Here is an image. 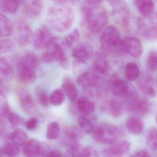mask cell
<instances>
[{"label":"cell","mask_w":157,"mask_h":157,"mask_svg":"<svg viewBox=\"0 0 157 157\" xmlns=\"http://www.w3.org/2000/svg\"><path fill=\"white\" fill-rule=\"evenodd\" d=\"M46 19L50 29L56 33H63L71 29L74 23L75 15L70 6L58 5L48 9Z\"/></svg>","instance_id":"obj_1"},{"label":"cell","mask_w":157,"mask_h":157,"mask_svg":"<svg viewBox=\"0 0 157 157\" xmlns=\"http://www.w3.org/2000/svg\"><path fill=\"white\" fill-rule=\"evenodd\" d=\"M82 13L84 25L90 33H98L107 26L109 17L103 7L85 5L82 8Z\"/></svg>","instance_id":"obj_2"},{"label":"cell","mask_w":157,"mask_h":157,"mask_svg":"<svg viewBox=\"0 0 157 157\" xmlns=\"http://www.w3.org/2000/svg\"><path fill=\"white\" fill-rule=\"evenodd\" d=\"M101 49L105 55L122 56L127 53L120 38V32L117 27L110 25L105 29L100 39Z\"/></svg>","instance_id":"obj_3"},{"label":"cell","mask_w":157,"mask_h":157,"mask_svg":"<svg viewBox=\"0 0 157 157\" xmlns=\"http://www.w3.org/2000/svg\"><path fill=\"white\" fill-rule=\"evenodd\" d=\"M92 133L94 140L101 145H112L118 141L121 136V131L116 126L106 122L94 128Z\"/></svg>","instance_id":"obj_4"},{"label":"cell","mask_w":157,"mask_h":157,"mask_svg":"<svg viewBox=\"0 0 157 157\" xmlns=\"http://www.w3.org/2000/svg\"><path fill=\"white\" fill-rule=\"evenodd\" d=\"M157 22L156 13L138 19L136 22V31L146 40L154 41L157 39Z\"/></svg>","instance_id":"obj_5"},{"label":"cell","mask_w":157,"mask_h":157,"mask_svg":"<svg viewBox=\"0 0 157 157\" xmlns=\"http://www.w3.org/2000/svg\"><path fill=\"white\" fill-rule=\"evenodd\" d=\"M111 4L112 15L114 21L118 25L129 30L130 14L127 4L123 0H117Z\"/></svg>","instance_id":"obj_6"},{"label":"cell","mask_w":157,"mask_h":157,"mask_svg":"<svg viewBox=\"0 0 157 157\" xmlns=\"http://www.w3.org/2000/svg\"><path fill=\"white\" fill-rule=\"evenodd\" d=\"M65 43L58 37L54 36L46 50L51 53L55 61L58 62L60 67L65 70L69 68V62L64 49Z\"/></svg>","instance_id":"obj_7"},{"label":"cell","mask_w":157,"mask_h":157,"mask_svg":"<svg viewBox=\"0 0 157 157\" xmlns=\"http://www.w3.org/2000/svg\"><path fill=\"white\" fill-rule=\"evenodd\" d=\"M128 108L131 112L140 115L145 116L154 111V102H150L147 99L140 97L137 94L127 98Z\"/></svg>","instance_id":"obj_8"},{"label":"cell","mask_w":157,"mask_h":157,"mask_svg":"<svg viewBox=\"0 0 157 157\" xmlns=\"http://www.w3.org/2000/svg\"><path fill=\"white\" fill-rule=\"evenodd\" d=\"M117 76L116 75L112 76L109 83V88L115 96L118 98H128L136 92L125 81Z\"/></svg>","instance_id":"obj_9"},{"label":"cell","mask_w":157,"mask_h":157,"mask_svg":"<svg viewBox=\"0 0 157 157\" xmlns=\"http://www.w3.org/2000/svg\"><path fill=\"white\" fill-rule=\"evenodd\" d=\"M54 37L50 28L43 25L33 34L32 40L33 47L38 50L46 49Z\"/></svg>","instance_id":"obj_10"},{"label":"cell","mask_w":157,"mask_h":157,"mask_svg":"<svg viewBox=\"0 0 157 157\" xmlns=\"http://www.w3.org/2000/svg\"><path fill=\"white\" fill-rule=\"evenodd\" d=\"M137 87L142 93L147 96L154 97L156 96V90L154 79L148 72H140L136 79Z\"/></svg>","instance_id":"obj_11"},{"label":"cell","mask_w":157,"mask_h":157,"mask_svg":"<svg viewBox=\"0 0 157 157\" xmlns=\"http://www.w3.org/2000/svg\"><path fill=\"white\" fill-rule=\"evenodd\" d=\"M33 30L31 26L24 21L16 24L15 28V38L16 42L21 47L26 46L33 40Z\"/></svg>","instance_id":"obj_12"},{"label":"cell","mask_w":157,"mask_h":157,"mask_svg":"<svg viewBox=\"0 0 157 157\" xmlns=\"http://www.w3.org/2000/svg\"><path fill=\"white\" fill-rule=\"evenodd\" d=\"M102 77L91 70L82 73L77 79V84L86 89H93L101 85Z\"/></svg>","instance_id":"obj_13"},{"label":"cell","mask_w":157,"mask_h":157,"mask_svg":"<svg viewBox=\"0 0 157 157\" xmlns=\"http://www.w3.org/2000/svg\"><path fill=\"white\" fill-rule=\"evenodd\" d=\"M18 98L22 107L29 114L42 117L31 94L25 89H21L18 91Z\"/></svg>","instance_id":"obj_14"},{"label":"cell","mask_w":157,"mask_h":157,"mask_svg":"<svg viewBox=\"0 0 157 157\" xmlns=\"http://www.w3.org/2000/svg\"><path fill=\"white\" fill-rule=\"evenodd\" d=\"M93 55V49L90 44L85 42L78 44L72 50V56L76 62L83 64L89 60Z\"/></svg>","instance_id":"obj_15"},{"label":"cell","mask_w":157,"mask_h":157,"mask_svg":"<svg viewBox=\"0 0 157 157\" xmlns=\"http://www.w3.org/2000/svg\"><path fill=\"white\" fill-rule=\"evenodd\" d=\"M111 146L104 149L102 153L105 156L120 157L124 156L130 150V144L127 140L117 141Z\"/></svg>","instance_id":"obj_16"},{"label":"cell","mask_w":157,"mask_h":157,"mask_svg":"<svg viewBox=\"0 0 157 157\" xmlns=\"http://www.w3.org/2000/svg\"><path fill=\"white\" fill-rule=\"evenodd\" d=\"M83 138L81 129L75 126L67 127L63 131L61 143L63 146H67L71 143L78 142Z\"/></svg>","instance_id":"obj_17"},{"label":"cell","mask_w":157,"mask_h":157,"mask_svg":"<svg viewBox=\"0 0 157 157\" xmlns=\"http://www.w3.org/2000/svg\"><path fill=\"white\" fill-rule=\"evenodd\" d=\"M21 5L24 13L29 18L38 17L43 11L42 0H23Z\"/></svg>","instance_id":"obj_18"},{"label":"cell","mask_w":157,"mask_h":157,"mask_svg":"<svg viewBox=\"0 0 157 157\" xmlns=\"http://www.w3.org/2000/svg\"><path fill=\"white\" fill-rule=\"evenodd\" d=\"M127 52L135 58H139L143 52L142 44L140 40L133 36H128L123 40Z\"/></svg>","instance_id":"obj_19"},{"label":"cell","mask_w":157,"mask_h":157,"mask_svg":"<svg viewBox=\"0 0 157 157\" xmlns=\"http://www.w3.org/2000/svg\"><path fill=\"white\" fill-rule=\"evenodd\" d=\"M101 109L103 112L107 113L112 117L118 118L122 115L123 107L122 104L119 101L114 99H109L103 103Z\"/></svg>","instance_id":"obj_20"},{"label":"cell","mask_w":157,"mask_h":157,"mask_svg":"<svg viewBox=\"0 0 157 157\" xmlns=\"http://www.w3.org/2000/svg\"><path fill=\"white\" fill-rule=\"evenodd\" d=\"M17 77L22 83L30 84L36 79V74L33 70L19 63L17 67Z\"/></svg>","instance_id":"obj_21"},{"label":"cell","mask_w":157,"mask_h":157,"mask_svg":"<svg viewBox=\"0 0 157 157\" xmlns=\"http://www.w3.org/2000/svg\"><path fill=\"white\" fill-rule=\"evenodd\" d=\"M134 4L142 17H148L154 13L155 5L153 0H134Z\"/></svg>","instance_id":"obj_22"},{"label":"cell","mask_w":157,"mask_h":157,"mask_svg":"<svg viewBox=\"0 0 157 157\" xmlns=\"http://www.w3.org/2000/svg\"><path fill=\"white\" fill-rule=\"evenodd\" d=\"M13 76V70L5 58L0 56V83L9 81Z\"/></svg>","instance_id":"obj_23"},{"label":"cell","mask_w":157,"mask_h":157,"mask_svg":"<svg viewBox=\"0 0 157 157\" xmlns=\"http://www.w3.org/2000/svg\"><path fill=\"white\" fill-rule=\"evenodd\" d=\"M40 142L35 139H31L26 141L23 145V152L26 157L39 156Z\"/></svg>","instance_id":"obj_24"},{"label":"cell","mask_w":157,"mask_h":157,"mask_svg":"<svg viewBox=\"0 0 157 157\" xmlns=\"http://www.w3.org/2000/svg\"><path fill=\"white\" fill-rule=\"evenodd\" d=\"M91 70L101 77L104 76L109 70V65L106 59L102 56L98 55L93 63Z\"/></svg>","instance_id":"obj_25"},{"label":"cell","mask_w":157,"mask_h":157,"mask_svg":"<svg viewBox=\"0 0 157 157\" xmlns=\"http://www.w3.org/2000/svg\"><path fill=\"white\" fill-rule=\"evenodd\" d=\"M23 0H0V10L5 13L15 14Z\"/></svg>","instance_id":"obj_26"},{"label":"cell","mask_w":157,"mask_h":157,"mask_svg":"<svg viewBox=\"0 0 157 157\" xmlns=\"http://www.w3.org/2000/svg\"><path fill=\"white\" fill-rule=\"evenodd\" d=\"M126 125L128 129L134 135H140L144 130L143 122L136 117H130L128 118Z\"/></svg>","instance_id":"obj_27"},{"label":"cell","mask_w":157,"mask_h":157,"mask_svg":"<svg viewBox=\"0 0 157 157\" xmlns=\"http://www.w3.org/2000/svg\"><path fill=\"white\" fill-rule=\"evenodd\" d=\"M77 107L83 116H89L95 111L94 103L85 97H81L77 101Z\"/></svg>","instance_id":"obj_28"},{"label":"cell","mask_w":157,"mask_h":157,"mask_svg":"<svg viewBox=\"0 0 157 157\" xmlns=\"http://www.w3.org/2000/svg\"><path fill=\"white\" fill-rule=\"evenodd\" d=\"M13 30V27L9 18L0 13V38L10 36Z\"/></svg>","instance_id":"obj_29"},{"label":"cell","mask_w":157,"mask_h":157,"mask_svg":"<svg viewBox=\"0 0 157 157\" xmlns=\"http://www.w3.org/2000/svg\"><path fill=\"white\" fill-rule=\"evenodd\" d=\"M62 89L64 93L71 101H75L78 98V90L73 82L68 78L64 79L62 85Z\"/></svg>","instance_id":"obj_30"},{"label":"cell","mask_w":157,"mask_h":157,"mask_svg":"<svg viewBox=\"0 0 157 157\" xmlns=\"http://www.w3.org/2000/svg\"><path fill=\"white\" fill-rule=\"evenodd\" d=\"M19 63L35 71L38 69L39 65L37 56L32 52H27L25 54Z\"/></svg>","instance_id":"obj_31"},{"label":"cell","mask_w":157,"mask_h":157,"mask_svg":"<svg viewBox=\"0 0 157 157\" xmlns=\"http://www.w3.org/2000/svg\"><path fill=\"white\" fill-rule=\"evenodd\" d=\"M124 76L129 82L136 80L140 74V70L138 65L134 62H129L126 65L124 68Z\"/></svg>","instance_id":"obj_32"},{"label":"cell","mask_w":157,"mask_h":157,"mask_svg":"<svg viewBox=\"0 0 157 157\" xmlns=\"http://www.w3.org/2000/svg\"><path fill=\"white\" fill-rule=\"evenodd\" d=\"M147 145L150 149L156 151L157 149V131L155 128H150L146 133Z\"/></svg>","instance_id":"obj_33"},{"label":"cell","mask_w":157,"mask_h":157,"mask_svg":"<svg viewBox=\"0 0 157 157\" xmlns=\"http://www.w3.org/2000/svg\"><path fill=\"white\" fill-rule=\"evenodd\" d=\"M10 138L13 143L20 147L23 146L26 142L27 136L23 130L17 129L10 135Z\"/></svg>","instance_id":"obj_34"},{"label":"cell","mask_w":157,"mask_h":157,"mask_svg":"<svg viewBox=\"0 0 157 157\" xmlns=\"http://www.w3.org/2000/svg\"><path fill=\"white\" fill-rule=\"evenodd\" d=\"M60 133V127L58 123L51 122L48 126L46 137L49 140H55L58 138Z\"/></svg>","instance_id":"obj_35"},{"label":"cell","mask_w":157,"mask_h":157,"mask_svg":"<svg viewBox=\"0 0 157 157\" xmlns=\"http://www.w3.org/2000/svg\"><path fill=\"white\" fill-rule=\"evenodd\" d=\"M146 65L148 70L154 72L157 70V54L156 50H151L146 57Z\"/></svg>","instance_id":"obj_36"},{"label":"cell","mask_w":157,"mask_h":157,"mask_svg":"<svg viewBox=\"0 0 157 157\" xmlns=\"http://www.w3.org/2000/svg\"><path fill=\"white\" fill-rule=\"evenodd\" d=\"M78 123L81 130L86 134L92 133L94 127L90 119H88L85 116H82L78 117Z\"/></svg>","instance_id":"obj_37"},{"label":"cell","mask_w":157,"mask_h":157,"mask_svg":"<svg viewBox=\"0 0 157 157\" xmlns=\"http://www.w3.org/2000/svg\"><path fill=\"white\" fill-rule=\"evenodd\" d=\"M65 100V93L60 89L55 90L50 96V102L55 106L61 105Z\"/></svg>","instance_id":"obj_38"},{"label":"cell","mask_w":157,"mask_h":157,"mask_svg":"<svg viewBox=\"0 0 157 157\" xmlns=\"http://www.w3.org/2000/svg\"><path fill=\"white\" fill-rule=\"evenodd\" d=\"M2 149L3 154L10 157L17 156L20 152L19 146H17L13 142L4 144Z\"/></svg>","instance_id":"obj_39"},{"label":"cell","mask_w":157,"mask_h":157,"mask_svg":"<svg viewBox=\"0 0 157 157\" xmlns=\"http://www.w3.org/2000/svg\"><path fill=\"white\" fill-rule=\"evenodd\" d=\"M80 40V33L78 29H74L65 37V44L71 47L77 44Z\"/></svg>","instance_id":"obj_40"},{"label":"cell","mask_w":157,"mask_h":157,"mask_svg":"<svg viewBox=\"0 0 157 157\" xmlns=\"http://www.w3.org/2000/svg\"><path fill=\"white\" fill-rule=\"evenodd\" d=\"M67 149L65 151V157H78L80 152L82 149L81 145L78 142L71 143L67 146Z\"/></svg>","instance_id":"obj_41"},{"label":"cell","mask_w":157,"mask_h":157,"mask_svg":"<svg viewBox=\"0 0 157 157\" xmlns=\"http://www.w3.org/2000/svg\"><path fill=\"white\" fill-rule=\"evenodd\" d=\"M37 101L42 106H48L49 105V99L46 92L41 87H37L35 89Z\"/></svg>","instance_id":"obj_42"},{"label":"cell","mask_w":157,"mask_h":157,"mask_svg":"<svg viewBox=\"0 0 157 157\" xmlns=\"http://www.w3.org/2000/svg\"><path fill=\"white\" fill-rule=\"evenodd\" d=\"M10 113V107L5 95L0 92V116H5Z\"/></svg>","instance_id":"obj_43"},{"label":"cell","mask_w":157,"mask_h":157,"mask_svg":"<svg viewBox=\"0 0 157 157\" xmlns=\"http://www.w3.org/2000/svg\"><path fill=\"white\" fill-rule=\"evenodd\" d=\"M14 48V43L10 39H3L0 40V53H9L13 51Z\"/></svg>","instance_id":"obj_44"},{"label":"cell","mask_w":157,"mask_h":157,"mask_svg":"<svg viewBox=\"0 0 157 157\" xmlns=\"http://www.w3.org/2000/svg\"><path fill=\"white\" fill-rule=\"evenodd\" d=\"M7 117L9 122L13 125L21 126L25 124L24 119L16 113L10 112Z\"/></svg>","instance_id":"obj_45"},{"label":"cell","mask_w":157,"mask_h":157,"mask_svg":"<svg viewBox=\"0 0 157 157\" xmlns=\"http://www.w3.org/2000/svg\"><path fill=\"white\" fill-rule=\"evenodd\" d=\"M96 151L91 147H87L82 148L78 157H91L97 156Z\"/></svg>","instance_id":"obj_46"},{"label":"cell","mask_w":157,"mask_h":157,"mask_svg":"<svg viewBox=\"0 0 157 157\" xmlns=\"http://www.w3.org/2000/svg\"><path fill=\"white\" fill-rule=\"evenodd\" d=\"M51 150L50 147L47 143L40 142L39 157H49Z\"/></svg>","instance_id":"obj_47"},{"label":"cell","mask_w":157,"mask_h":157,"mask_svg":"<svg viewBox=\"0 0 157 157\" xmlns=\"http://www.w3.org/2000/svg\"><path fill=\"white\" fill-rule=\"evenodd\" d=\"M40 60L43 63L45 64H48L55 61V59L51 53L47 50L41 55Z\"/></svg>","instance_id":"obj_48"},{"label":"cell","mask_w":157,"mask_h":157,"mask_svg":"<svg viewBox=\"0 0 157 157\" xmlns=\"http://www.w3.org/2000/svg\"><path fill=\"white\" fill-rule=\"evenodd\" d=\"M38 120L36 117H33L25 123V127L29 130H34L37 127Z\"/></svg>","instance_id":"obj_49"},{"label":"cell","mask_w":157,"mask_h":157,"mask_svg":"<svg viewBox=\"0 0 157 157\" xmlns=\"http://www.w3.org/2000/svg\"><path fill=\"white\" fill-rule=\"evenodd\" d=\"M131 156L133 157H149L150 155L147 151L140 150L134 152Z\"/></svg>","instance_id":"obj_50"},{"label":"cell","mask_w":157,"mask_h":157,"mask_svg":"<svg viewBox=\"0 0 157 157\" xmlns=\"http://www.w3.org/2000/svg\"><path fill=\"white\" fill-rule=\"evenodd\" d=\"M6 123L4 119L2 118V116H0V136L4 134L6 130Z\"/></svg>","instance_id":"obj_51"},{"label":"cell","mask_w":157,"mask_h":157,"mask_svg":"<svg viewBox=\"0 0 157 157\" xmlns=\"http://www.w3.org/2000/svg\"><path fill=\"white\" fill-rule=\"evenodd\" d=\"M87 5L90 6H99L102 2L103 0H85Z\"/></svg>","instance_id":"obj_52"},{"label":"cell","mask_w":157,"mask_h":157,"mask_svg":"<svg viewBox=\"0 0 157 157\" xmlns=\"http://www.w3.org/2000/svg\"><path fill=\"white\" fill-rule=\"evenodd\" d=\"M63 155L62 152L60 151L55 149L51 150L49 155V157H61Z\"/></svg>","instance_id":"obj_53"},{"label":"cell","mask_w":157,"mask_h":157,"mask_svg":"<svg viewBox=\"0 0 157 157\" xmlns=\"http://www.w3.org/2000/svg\"><path fill=\"white\" fill-rule=\"evenodd\" d=\"M56 2L59 4H67V3H75L78 2L79 0H54Z\"/></svg>","instance_id":"obj_54"},{"label":"cell","mask_w":157,"mask_h":157,"mask_svg":"<svg viewBox=\"0 0 157 157\" xmlns=\"http://www.w3.org/2000/svg\"><path fill=\"white\" fill-rule=\"evenodd\" d=\"M108 2H110V3H112V2H114L116 1L117 0H107Z\"/></svg>","instance_id":"obj_55"},{"label":"cell","mask_w":157,"mask_h":157,"mask_svg":"<svg viewBox=\"0 0 157 157\" xmlns=\"http://www.w3.org/2000/svg\"><path fill=\"white\" fill-rule=\"evenodd\" d=\"M2 154L3 153H2V149L0 148V156H1Z\"/></svg>","instance_id":"obj_56"}]
</instances>
